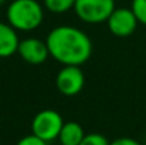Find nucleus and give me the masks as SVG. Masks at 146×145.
<instances>
[{
    "mask_svg": "<svg viewBox=\"0 0 146 145\" xmlns=\"http://www.w3.org/2000/svg\"><path fill=\"white\" fill-rule=\"evenodd\" d=\"M50 57L62 65H82L92 55V40L75 26H57L47 36Z\"/></svg>",
    "mask_w": 146,
    "mask_h": 145,
    "instance_id": "f257e3e1",
    "label": "nucleus"
},
{
    "mask_svg": "<svg viewBox=\"0 0 146 145\" xmlns=\"http://www.w3.org/2000/svg\"><path fill=\"white\" fill-rule=\"evenodd\" d=\"M6 20L17 31H33L44 20V6L37 0H13L7 6Z\"/></svg>",
    "mask_w": 146,
    "mask_h": 145,
    "instance_id": "f03ea898",
    "label": "nucleus"
},
{
    "mask_svg": "<svg viewBox=\"0 0 146 145\" xmlns=\"http://www.w3.org/2000/svg\"><path fill=\"white\" fill-rule=\"evenodd\" d=\"M115 9V0H75L72 10L81 21L99 24L106 21Z\"/></svg>",
    "mask_w": 146,
    "mask_h": 145,
    "instance_id": "7ed1b4c3",
    "label": "nucleus"
},
{
    "mask_svg": "<svg viewBox=\"0 0 146 145\" xmlns=\"http://www.w3.org/2000/svg\"><path fill=\"white\" fill-rule=\"evenodd\" d=\"M62 125L64 120L58 111L43 110L37 112L31 121V134L46 142H51L54 140H58Z\"/></svg>",
    "mask_w": 146,
    "mask_h": 145,
    "instance_id": "20e7f679",
    "label": "nucleus"
},
{
    "mask_svg": "<svg viewBox=\"0 0 146 145\" xmlns=\"http://www.w3.org/2000/svg\"><path fill=\"white\" fill-rule=\"evenodd\" d=\"M139 21L129 7H116L106 20V26L111 34L115 37H129L135 33Z\"/></svg>",
    "mask_w": 146,
    "mask_h": 145,
    "instance_id": "39448f33",
    "label": "nucleus"
},
{
    "mask_svg": "<svg viewBox=\"0 0 146 145\" xmlns=\"http://www.w3.org/2000/svg\"><path fill=\"white\" fill-rule=\"evenodd\" d=\"M85 84V76L80 65H64L55 77L57 90L65 97L80 94Z\"/></svg>",
    "mask_w": 146,
    "mask_h": 145,
    "instance_id": "423d86ee",
    "label": "nucleus"
},
{
    "mask_svg": "<svg viewBox=\"0 0 146 145\" xmlns=\"http://www.w3.org/2000/svg\"><path fill=\"white\" fill-rule=\"evenodd\" d=\"M17 53L21 57V60H24L26 63L33 64V65L43 64L50 57L46 41L36 39V37H29V39L20 40Z\"/></svg>",
    "mask_w": 146,
    "mask_h": 145,
    "instance_id": "0eeeda50",
    "label": "nucleus"
},
{
    "mask_svg": "<svg viewBox=\"0 0 146 145\" xmlns=\"http://www.w3.org/2000/svg\"><path fill=\"white\" fill-rule=\"evenodd\" d=\"M20 44L17 30L13 29L7 21H0V57L7 58L17 53Z\"/></svg>",
    "mask_w": 146,
    "mask_h": 145,
    "instance_id": "6e6552de",
    "label": "nucleus"
},
{
    "mask_svg": "<svg viewBox=\"0 0 146 145\" xmlns=\"http://www.w3.org/2000/svg\"><path fill=\"white\" fill-rule=\"evenodd\" d=\"M84 137H85V132L81 124L75 121H68V122H64L58 135V141L61 145H80Z\"/></svg>",
    "mask_w": 146,
    "mask_h": 145,
    "instance_id": "1a4fd4ad",
    "label": "nucleus"
},
{
    "mask_svg": "<svg viewBox=\"0 0 146 145\" xmlns=\"http://www.w3.org/2000/svg\"><path fill=\"white\" fill-rule=\"evenodd\" d=\"M75 0H43V6L46 10L54 14H64L74 9Z\"/></svg>",
    "mask_w": 146,
    "mask_h": 145,
    "instance_id": "9d476101",
    "label": "nucleus"
},
{
    "mask_svg": "<svg viewBox=\"0 0 146 145\" xmlns=\"http://www.w3.org/2000/svg\"><path fill=\"white\" fill-rule=\"evenodd\" d=\"M131 9L135 13L139 24L146 26V0H132Z\"/></svg>",
    "mask_w": 146,
    "mask_h": 145,
    "instance_id": "9b49d317",
    "label": "nucleus"
},
{
    "mask_svg": "<svg viewBox=\"0 0 146 145\" xmlns=\"http://www.w3.org/2000/svg\"><path fill=\"white\" fill-rule=\"evenodd\" d=\"M111 142L108 141V138L102 134L98 132H91V134H85V137L82 138L80 145H109Z\"/></svg>",
    "mask_w": 146,
    "mask_h": 145,
    "instance_id": "f8f14e48",
    "label": "nucleus"
},
{
    "mask_svg": "<svg viewBox=\"0 0 146 145\" xmlns=\"http://www.w3.org/2000/svg\"><path fill=\"white\" fill-rule=\"evenodd\" d=\"M17 145H48V142H46V141L40 140L38 137L30 134V135H26L21 140H19Z\"/></svg>",
    "mask_w": 146,
    "mask_h": 145,
    "instance_id": "ddd939ff",
    "label": "nucleus"
},
{
    "mask_svg": "<svg viewBox=\"0 0 146 145\" xmlns=\"http://www.w3.org/2000/svg\"><path fill=\"white\" fill-rule=\"evenodd\" d=\"M109 145H142L139 141L131 138V137H121V138H116L115 141H112Z\"/></svg>",
    "mask_w": 146,
    "mask_h": 145,
    "instance_id": "4468645a",
    "label": "nucleus"
},
{
    "mask_svg": "<svg viewBox=\"0 0 146 145\" xmlns=\"http://www.w3.org/2000/svg\"><path fill=\"white\" fill-rule=\"evenodd\" d=\"M4 1H6V0H0V6H1V4H3Z\"/></svg>",
    "mask_w": 146,
    "mask_h": 145,
    "instance_id": "2eb2a0df",
    "label": "nucleus"
}]
</instances>
